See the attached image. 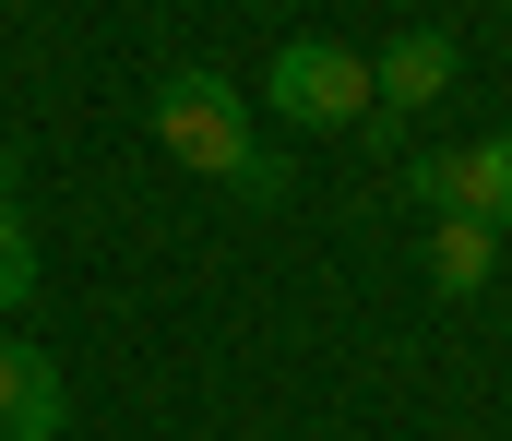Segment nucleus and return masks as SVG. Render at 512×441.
<instances>
[{
  "label": "nucleus",
  "instance_id": "nucleus-6",
  "mask_svg": "<svg viewBox=\"0 0 512 441\" xmlns=\"http://www.w3.org/2000/svg\"><path fill=\"white\" fill-rule=\"evenodd\" d=\"M0 310H36V227L0 203Z\"/></svg>",
  "mask_w": 512,
  "mask_h": 441
},
{
  "label": "nucleus",
  "instance_id": "nucleus-7",
  "mask_svg": "<svg viewBox=\"0 0 512 441\" xmlns=\"http://www.w3.org/2000/svg\"><path fill=\"white\" fill-rule=\"evenodd\" d=\"M477 155H489V179H501V227H512V132H501V144H477Z\"/></svg>",
  "mask_w": 512,
  "mask_h": 441
},
{
  "label": "nucleus",
  "instance_id": "nucleus-8",
  "mask_svg": "<svg viewBox=\"0 0 512 441\" xmlns=\"http://www.w3.org/2000/svg\"><path fill=\"white\" fill-rule=\"evenodd\" d=\"M0 203H12V155H0Z\"/></svg>",
  "mask_w": 512,
  "mask_h": 441
},
{
  "label": "nucleus",
  "instance_id": "nucleus-5",
  "mask_svg": "<svg viewBox=\"0 0 512 441\" xmlns=\"http://www.w3.org/2000/svg\"><path fill=\"white\" fill-rule=\"evenodd\" d=\"M489 275H501V227L441 215V227H429V287H441V298H477Z\"/></svg>",
  "mask_w": 512,
  "mask_h": 441
},
{
  "label": "nucleus",
  "instance_id": "nucleus-3",
  "mask_svg": "<svg viewBox=\"0 0 512 441\" xmlns=\"http://www.w3.org/2000/svg\"><path fill=\"white\" fill-rule=\"evenodd\" d=\"M453 96V36H393L382 60H370V120H417V108H441Z\"/></svg>",
  "mask_w": 512,
  "mask_h": 441
},
{
  "label": "nucleus",
  "instance_id": "nucleus-1",
  "mask_svg": "<svg viewBox=\"0 0 512 441\" xmlns=\"http://www.w3.org/2000/svg\"><path fill=\"white\" fill-rule=\"evenodd\" d=\"M155 144L203 179H227V191H251V203H286V167L251 144V96L227 72H167L155 84Z\"/></svg>",
  "mask_w": 512,
  "mask_h": 441
},
{
  "label": "nucleus",
  "instance_id": "nucleus-4",
  "mask_svg": "<svg viewBox=\"0 0 512 441\" xmlns=\"http://www.w3.org/2000/svg\"><path fill=\"white\" fill-rule=\"evenodd\" d=\"M0 441H60V370L24 334H0Z\"/></svg>",
  "mask_w": 512,
  "mask_h": 441
},
{
  "label": "nucleus",
  "instance_id": "nucleus-2",
  "mask_svg": "<svg viewBox=\"0 0 512 441\" xmlns=\"http://www.w3.org/2000/svg\"><path fill=\"white\" fill-rule=\"evenodd\" d=\"M262 96H274V120H298V132H358V120H370V60L334 48V36H286L274 72H262Z\"/></svg>",
  "mask_w": 512,
  "mask_h": 441
}]
</instances>
